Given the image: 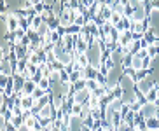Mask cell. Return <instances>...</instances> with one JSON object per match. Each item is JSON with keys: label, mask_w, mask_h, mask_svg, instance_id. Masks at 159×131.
<instances>
[{"label": "cell", "mask_w": 159, "mask_h": 131, "mask_svg": "<svg viewBox=\"0 0 159 131\" xmlns=\"http://www.w3.org/2000/svg\"><path fill=\"white\" fill-rule=\"evenodd\" d=\"M39 88L44 89L46 93H51V80L47 79V77H44V79L40 80V82H39Z\"/></svg>", "instance_id": "16"}, {"label": "cell", "mask_w": 159, "mask_h": 131, "mask_svg": "<svg viewBox=\"0 0 159 131\" xmlns=\"http://www.w3.org/2000/svg\"><path fill=\"white\" fill-rule=\"evenodd\" d=\"M21 107H23L25 110H32V108L35 107V98H33L32 94H26V96L21 100Z\"/></svg>", "instance_id": "6"}, {"label": "cell", "mask_w": 159, "mask_h": 131, "mask_svg": "<svg viewBox=\"0 0 159 131\" xmlns=\"http://www.w3.org/2000/svg\"><path fill=\"white\" fill-rule=\"evenodd\" d=\"M39 72H40V74L44 75V77H47V79H49V75H51V66H49V63H42V65L39 66Z\"/></svg>", "instance_id": "17"}, {"label": "cell", "mask_w": 159, "mask_h": 131, "mask_svg": "<svg viewBox=\"0 0 159 131\" xmlns=\"http://www.w3.org/2000/svg\"><path fill=\"white\" fill-rule=\"evenodd\" d=\"M80 2H82V4L88 7V9H89V7H93V5L96 4V0H80Z\"/></svg>", "instance_id": "30"}, {"label": "cell", "mask_w": 159, "mask_h": 131, "mask_svg": "<svg viewBox=\"0 0 159 131\" xmlns=\"http://www.w3.org/2000/svg\"><path fill=\"white\" fill-rule=\"evenodd\" d=\"M44 23V19H42V16H35V18L32 19V30H35L37 32L39 28H40V25Z\"/></svg>", "instance_id": "21"}, {"label": "cell", "mask_w": 159, "mask_h": 131, "mask_svg": "<svg viewBox=\"0 0 159 131\" xmlns=\"http://www.w3.org/2000/svg\"><path fill=\"white\" fill-rule=\"evenodd\" d=\"M60 82L61 84H70V74H68L66 70L60 72Z\"/></svg>", "instance_id": "23"}, {"label": "cell", "mask_w": 159, "mask_h": 131, "mask_svg": "<svg viewBox=\"0 0 159 131\" xmlns=\"http://www.w3.org/2000/svg\"><path fill=\"white\" fill-rule=\"evenodd\" d=\"M44 94H47V93H46V91H44V89L37 88V89H35V91H33V93H32V96H33V98H35V100H39V98H42Z\"/></svg>", "instance_id": "28"}, {"label": "cell", "mask_w": 159, "mask_h": 131, "mask_svg": "<svg viewBox=\"0 0 159 131\" xmlns=\"http://www.w3.org/2000/svg\"><path fill=\"white\" fill-rule=\"evenodd\" d=\"M122 18H124L122 14H119V12H114V14H112V18H110V23H112L114 26H117V25H119V23L122 21Z\"/></svg>", "instance_id": "25"}, {"label": "cell", "mask_w": 159, "mask_h": 131, "mask_svg": "<svg viewBox=\"0 0 159 131\" xmlns=\"http://www.w3.org/2000/svg\"><path fill=\"white\" fill-rule=\"evenodd\" d=\"M133 131H140V129H133Z\"/></svg>", "instance_id": "36"}, {"label": "cell", "mask_w": 159, "mask_h": 131, "mask_svg": "<svg viewBox=\"0 0 159 131\" xmlns=\"http://www.w3.org/2000/svg\"><path fill=\"white\" fill-rule=\"evenodd\" d=\"M74 89H75V93H77V91H82V89H86V79H80L79 82H75Z\"/></svg>", "instance_id": "27"}, {"label": "cell", "mask_w": 159, "mask_h": 131, "mask_svg": "<svg viewBox=\"0 0 159 131\" xmlns=\"http://www.w3.org/2000/svg\"><path fill=\"white\" fill-rule=\"evenodd\" d=\"M119 4L126 7V5H129V4H131V0H119Z\"/></svg>", "instance_id": "32"}, {"label": "cell", "mask_w": 159, "mask_h": 131, "mask_svg": "<svg viewBox=\"0 0 159 131\" xmlns=\"http://www.w3.org/2000/svg\"><path fill=\"white\" fill-rule=\"evenodd\" d=\"M94 121H96V119H94L93 115H88L86 119H82V122H84V126H86V128H89V129H93V126H94Z\"/></svg>", "instance_id": "26"}, {"label": "cell", "mask_w": 159, "mask_h": 131, "mask_svg": "<svg viewBox=\"0 0 159 131\" xmlns=\"http://www.w3.org/2000/svg\"><path fill=\"white\" fill-rule=\"evenodd\" d=\"M37 88H39V84H37V82H35V80H32V79H28L26 82H25V86H23V91H25L26 94H32V93H33V91H35Z\"/></svg>", "instance_id": "9"}, {"label": "cell", "mask_w": 159, "mask_h": 131, "mask_svg": "<svg viewBox=\"0 0 159 131\" xmlns=\"http://www.w3.org/2000/svg\"><path fill=\"white\" fill-rule=\"evenodd\" d=\"M80 79H84V75H82V70H74L70 74V84H75V82H79Z\"/></svg>", "instance_id": "14"}, {"label": "cell", "mask_w": 159, "mask_h": 131, "mask_svg": "<svg viewBox=\"0 0 159 131\" xmlns=\"http://www.w3.org/2000/svg\"><path fill=\"white\" fill-rule=\"evenodd\" d=\"M142 107H143V103H142L140 100H136V102H133V103L129 105V108H131L135 114H140V112H142Z\"/></svg>", "instance_id": "24"}, {"label": "cell", "mask_w": 159, "mask_h": 131, "mask_svg": "<svg viewBox=\"0 0 159 131\" xmlns=\"http://www.w3.org/2000/svg\"><path fill=\"white\" fill-rule=\"evenodd\" d=\"M89 98H91V91H89V89H82V91H77V93L74 94L75 103H79V105H84V103H88Z\"/></svg>", "instance_id": "1"}, {"label": "cell", "mask_w": 159, "mask_h": 131, "mask_svg": "<svg viewBox=\"0 0 159 131\" xmlns=\"http://www.w3.org/2000/svg\"><path fill=\"white\" fill-rule=\"evenodd\" d=\"M9 75H2V79H0V86H2V89L7 88V84H9Z\"/></svg>", "instance_id": "29"}, {"label": "cell", "mask_w": 159, "mask_h": 131, "mask_svg": "<svg viewBox=\"0 0 159 131\" xmlns=\"http://www.w3.org/2000/svg\"><path fill=\"white\" fill-rule=\"evenodd\" d=\"M56 2H60V0H44V4L46 5H54Z\"/></svg>", "instance_id": "31"}, {"label": "cell", "mask_w": 159, "mask_h": 131, "mask_svg": "<svg viewBox=\"0 0 159 131\" xmlns=\"http://www.w3.org/2000/svg\"><path fill=\"white\" fill-rule=\"evenodd\" d=\"M80 32H82V26H79V25H70V26L66 28V33H68V35H79Z\"/></svg>", "instance_id": "18"}, {"label": "cell", "mask_w": 159, "mask_h": 131, "mask_svg": "<svg viewBox=\"0 0 159 131\" xmlns=\"http://www.w3.org/2000/svg\"><path fill=\"white\" fill-rule=\"evenodd\" d=\"M72 117H80L82 119V105L74 103V107H72Z\"/></svg>", "instance_id": "19"}, {"label": "cell", "mask_w": 159, "mask_h": 131, "mask_svg": "<svg viewBox=\"0 0 159 131\" xmlns=\"http://www.w3.org/2000/svg\"><path fill=\"white\" fill-rule=\"evenodd\" d=\"M98 4H102V5H107V0H96Z\"/></svg>", "instance_id": "33"}, {"label": "cell", "mask_w": 159, "mask_h": 131, "mask_svg": "<svg viewBox=\"0 0 159 131\" xmlns=\"http://www.w3.org/2000/svg\"><path fill=\"white\" fill-rule=\"evenodd\" d=\"M156 103H143V107H142V115L145 117V119H150V117H156Z\"/></svg>", "instance_id": "2"}, {"label": "cell", "mask_w": 159, "mask_h": 131, "mask_svg": "<svg viewBox=\"0 0 159 131\" xmlns=\"http://www.w3.org/2000/svg\"><path fill=\"white\" fill-rule=\"evenodd\" d=\"M93 131H105V129H103V126H98V128H94Z\"/></svg>", "instance_id": "34"}, {"label": "cell", "mask_w": 159, "mask_h": 131, "mask_svg": "<svg viewBox=\"0 0 159 131\" xmlns=\"http://www.w3.org/2000/svg\"><path fill=\"white\" fill-rule=\"evenodd\" d=\"M96 88H100V84H98V80H96V79H86V89L94 91Z\"/></svg>", "instance_id": "20"}, {"label": "cell", "mask_w": 159, "mask_h": 131, "mask_svg": "<svg viewBox=\"0 0 159 131\" xmlns=\"http://www.w3.org/2000/svg\"><path fill=\"white\" fill-rule=\"evenodd\" d=\"M75 61H77L82 68H86V66L91 65V60H89L88 52H80V54H77V60H75Z\"/></svg>", "instance_id": "8"}, {"label": "cell", "mask_w": 159, "mask_h": 131, "mask_svg": "<svg viewBox=\"0 0 159 131\" xmlns=\"http://www.w3.org/2000/svg\"><path fill=\"white\" fill-rule=\"evenodd\" d=\"M89 49V42H86V40H82V38H79V35H77V42H75V51L79 52H88Z\"/></svg>", "instance_id": "7"}, {"label": "cell", "mask_w": 159, "mask_h": 131, "mask_svg": "<svg viewBox=\"0 0 159 131\" xmlns=\"http://www.w3.org/2000/svg\"><path fill=\"white\" fill-rule=\"evenodd\" d=\"M131 42H133V33H131V32H122L117 44H119L121 47H129Z\"/></svg>", "instance_id": "3"}, {"label": "cell", "mask_w": 159, "mask_h": 131, "mask_svg": "<svg viewBox=\"0 0 159 131\" xmlns=\"http://www.w3.org/2000/svg\"><path fill=\"white\" fill-rule=\"evenodd\" d=\"M145 124H147V129H149V131L159 129V119H157V117H150V119H145Z\"/></svg>", "instance_id": "10"}, {"label": "cell", "mask_w": 159, "mask_h": 131, "mask_svg": "<svg viewBox=\"0 0 159 131\" xmlns=\"http://www.w3.org/2000/svg\"><path fill=\"white\" fill-rule=\"evenodd\" d=\"M110 93L114 94V98H119V100H122V94H124V89L121 88V84H117V86H114V88L110 89Z\"/></svg>", "instance_id": "15"}, {"label": "cell", "mask_w": 159, "mask_h": 131, "mask_svg": "<svg viewBox=\"0 0 159 131\" xmlns=\"http://www.w3.org/2000/svg\"><path fill=\"white\" fill-rule=\"evenodd\" d=\"M98 74H100V70L96 68V66H93V65L86 66L84 70H82V75H84V79H96V77H98Z\"/></svg>", "instance_id": "4"}, {"label": "cell", "mask_w": 159, "mask_h": 131, "mask_svg": "<svg viewBox=\"0 0 159 131\" xmlns=\"http://www.w3.org/2000/svg\"><path fill=\"white\" fill-rule=\"evenodd\" d=\"M131 68L133 70H142V58L138 54H131Z\"/></svg>", "instance_id": "12"}, {"label": "cell", "mask_w": 159, "mask_h": 131, "mask_svg": "<svg viewBox=\"0 0 159 131\" xmlns=\"http://www.w3.org/2000/svg\"><path fill=\"white\" fill-rule=\"evenodd\" d=\"M49 66H51V70L52 72H61V70H65V65L61 63V61H52V63H49Z\"/></svg>", "instance_id": "22"}, {"label": "cell", "mask_w": 159, "mask_h": 131, "mask_svg": "<svg viewBox=\"0 0 159 131\" xmlns=\"http://www.w3.org/2000/svg\"><path fill=\"white\" fill-rule=\"evenodd\" d=\"M156 117L159 119V107H156Z\"/></svg>", "instance_id": "35"}, {"label": "cell", "mask_w": 159, "mask_h": 131, "mask_svg": "<svg viewBox=\"0 0 159 131\" xmlns=\"http://www.w3.org/2000/svg\"><path fill=\"white\" fill-rule=\"evenodd\" d=\"M46 23H47V26H49V30H51V32H54V30L60 28V18H56V16L49 18V19L46 21Z\"/></svg>", "instance_id": "13"}, {"label": "cell", "mask_w": 159, "mask_h": 131, "mask_svg": "<svg viewBox=\"0 0 159 131\" xmlns=\"http://www.w3.org/2000/svg\"><path fill=\"white\" fill-rule=\"evenodd\" d=\"M2 75H14V65L9 60H2Z\"/></svg>", "instance_id": "5"}, {"label": "cell", "mask_w": 159, "mask_h": 131, "mask_svg": "<svg viewBox=\"0 0 159 131\" xmlns=\"http://www.w3.org/2000/svg\"><path fill=\"white\" fill-rule=\"evenodd\" d=\"M114 11L112 7H108V5H102V11H100V16H102L105 21H110V18H112Z\"/></svg>", "instance_id": "11"}]
</instances>
